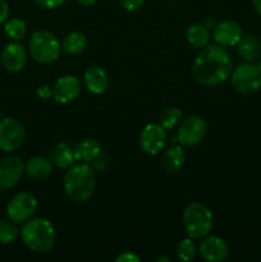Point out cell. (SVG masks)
Returning <instances> with one entry per match:
<instances>
[{"label":"cell","instance_id":"obj_1","mask_svg":"<svg viewBox=\"0 0 261 262\" xmlns=\"http://www.w3.org/2000/svg\"><path fill=\"white\" fill-rule=\"evenodd\" d=\"M233 71L230 54L220 45H207L201 49L192 67V74L204 86H216L229 78Z\"/></svg>","mask_w":261,"mask_h":262},{"label":"cell","instance_id":"obj_2","mask_svg":"<svg viewBox=\"0 0 261 262\" xmlns=\"http://www.w3.org/2000/svg\"><path fill=\"white\" fill-rule=\"evenodd\" d=\"M23 243L36 253H48L55 245L56 234L54 225L45 217H31L23 223L19 232Z\"/></svg>","mask_w":261,"mask_h":262},{"label":"cell","instance_id":"obj_3","mask_svg":"<svg viewBox=\"0 0 261 262\" xmlns=\"http://www.w3.org/2000/svg\"><path fill=\"white\" fill-rule=\"evenodd\" d=\"M66 194L74 202H86L96 189V177L86 163L78 164L67 171L63 179Z\"/></svg>","mask_w":261,"mask_h":262},{"label":"cell","instance_id":"obj_4","mask_svg":"<svg viewBox=\"0 0 261 262\" xmlns=\"http://www.w3.org/2000/svg\"><path fill=\"white\" fill-rule=\"evenodd\" d=\"M214 216L209 207L200 202L187 205L183 211V228L192 239H202L211 232Z\"/></svg>","mask_w":261,"mask_h":262},{"label":"cell","instance_id":"obj_5","mask_svg":"<svg viewBox=\"0 0 261 262\" xmlns=\"http://www.w3.org/2000/svg\"><path fill=\"white\" fill-rule=\"evenodd\" d=\"M30 54L41 64H50L59 58L61 46L55 36L46 30L36 31L28 43Z\"/></svg>","mask_w":261,"mask_h":262},{"label":"cell","instance_id":"obj_6","mask_svg":"<svg viewBox=\"0 0 261 262\" xmlns=\"http://www.w3.org/2000/svg\"><path fill=\"white\" fill-rule=\"evenodd\" d=\"M233 89L243 95H251L261 89V69L252 61L240 64L230 73Z\"/></svg>","mask_w":261,"mask_h":262},{"label":"cell","instance_id":"obj_7","mask_svg":"<svg viewBox=\"0 0 261 262\" xmlns=\"http://www.w3.org/2000/svg\"><path fill=\"white\" fill-rule=\"evenodd\" d=\"M37 209V200L30 192H19L7 205V216L15 224H23L33 216Z\"/></svg>","mask_w":261,"mask_h":262},{"label":"cell","instance_id":"obj_8","mask_svg":"<svg viewBox=\"0 0 261 262\" xmlns=\"http://www.w3.org/2000/svg\"><path fill=\"white\" fill-rule=\"evenodd\" d=\"M25 127L15 118L0 119V150L13 152L22 146L25 141Z\"/></svg>","mask_w":261,"mask_h":262},{"label":"cell","instance_id":"obj_9","mask_svg":"<svg viewBox=\"0 0 261 262\" xmlns=\"http://www.w3.org/2000/svg\"><path fill=\"white\" fill-rule=\"evenodd\" d=\"M207 124L204 118L192 115L183 120L178 129V141L183 146H196L204 140Z\"/></svg>","mask_w":261,"mask_h":262},{"label":"cell","instance_id":"obj_10","mask_svg":"<svg viewBox=\"0 0 261 262\" xmlns=\"http://www.w3.org/2000/svg\"><path fill=\"white\" fill-rule=\"evenodd\" d=\"M166 143L165 128L159 123H150L142 129L140 136V146L143 152L158 155Z\"/></svg>","mask_w":261,"mask_h":262},{"label":"cell","instance_id":"obj_11","mask_svg":"<svg viewBox=\"0 0 261 262\" xmlns=\"http://www.w3.org/2000/svg\"><path fill=\"white\" fill-rule=\"evenodd\" d=\"M25 173V163L18 156H8L0 160V191L13 188Z\"/></svg>","mask_w":261,"mask_h":262},{"label":"cell","instance_id":"obj_12","mask_svg":"<svg viewBox=\"0 0 261 262\" xmlns=\"http://www.w3.org/2000/svg\"><path fill=\"white\" fill-rule=\"evenodd\" d=\"M27 63V50L18 41L8 43L2 51V64L8 72L18 73Z\"/></svg>","mask_w":261,"mask_h":262},{"label":"cell","instance_id":"obj_13","mask_svg":"<svg viewBox=\"0 0 261 262\" xmlns=\"http://www.w3.org/2000/svg\"><path fill=\"white\" fill-rule=\"evenodd\" d=\"M81 94V83L79 79L74 76H63L56 79L51 95L54 100L60 104H67V102L73 101Z\"/></svg>","mask_w":261,"mask_h":262},{"label":"cell","instance_id":"obj_14","mask_svg":"<svg viewBox=\"0 0 261 262\" xmlns=\"http://www.w3.org/2000/svg\"><path fill=\"white\" fill-rule=\"evenodd\" d=\"M200 255L209 262L224 261L229 256V246L227 241L220 237H207L200 245Z\"/></svg>","mask_w":261,"mask_h":262},{"label":"cell","instance_id":"obj_15","mask_svg":"<svg viewBox=\"0 0 261 262\" xmlns=\"http://www.w3.org/2000/svg\"><path fill=\"white\" fill-rule=\"evenodd\" d=\"M214 35L215 41L217 42V45L224 46H234L240 42L241 37L243 36L242 28L238 25L235 20H223V22L217 23L214 27Z\"/></svg>","mask_w":261,"mask_h":262},{"label":"cell","instance_id":"obj_16","mask_svg":"<svg viewBox=\"0 0 261 262\" xmlns=\"http://www.w3.org/2000/svg\"><path fill=\"white\" fill-rule=\"evenodd\" d=\"M84 84L92 94H104L109 87V77H107L106 72L100 67H89L84 72Z\"/></svg>","mask_w":261,"mask_h":262},{"label":"cell","instance_id":"obj_17","mask_svg":"<svg viewBox=\"0 0 261 262\" xmlns=\"http://www.w3.org/2000/svg\"><path fill=\"white\" fill-rule=\"evenodd\" d=\"M238 45V55L246 61H255L261 56V42L255 35H243Z\"/></svg>","mask_w":261,"mask_h":262},{"label":"cell","instance_id":"obj_18","mask_svg":"<svg viewBox=\"0 0 261 262\" xmlns=\"http://www.w3.org/2000/svg\"><path fill=\"white\" fill-rule=\"evenodd\" d=\"M25 173L35 181H44L51 173V163L44 156H33L25 164Z\"/></svg>","mask_w":261,"mask_h":262},{"label":"cell","instance_id":"obj_19","mask_svg":"<svg viewBox=\"0 0 261 262\" xmlns=\"http://www.w3.org/2000/svg\"><path fill=\"white\" fill-rule=\"evenodd\" d=\"M74 160L91 163L101 154V146L94 138H84L73 148Z\"/></svg>","mask_w":261,"mask_h":262},{"label":"cell","instance_id":"obj_20","mask_svg":"<svg viewBox=\"0 0 261 262\" xmlns=\"http://www.w3.org/2000/svg\"><path fill=\"white\" fill-rule=\"evenodd\" d=\"M49 160H50V163L53 164V165H55L56 168H69L74 161L73 148L66 142L56 143V145L51 148L50 154H49Z\"/></svg>","mask_w":261,"mask_h":262},{"label":"cell","instance_id":"obj_21","mask_svg":"<svg viewBox=\"0 0 261 262\" xmlns=\"http://www.w3.org/2000/svg\"><path fill=\"white\" fill-rule=\"evenodd\" d=\"M186 160V155L181 146H173L164 152L161 165L168 173H177L182 169Z\"/></svg>","mask_w":261,"mask_h":262},{"label":"cell","instance_id":"obj_22","mask_svg":"<svg viewBox=\"0 0 261 262\" xmlns=\"http://www.w3.org/2000/svg\"><path fill=\"white\" fill-rule=\"evenodd\" d=\"M87 37L82 32L73 31L64 37L61 49L67 54H79L86 49Z\"/></svg>","mask_w":261,"mask_h":262},{"label":"cell","instance_id":"obj_23","mask_svg":"<svg viewBox=\"0 0 261 262\" xmlns=\"http://www.w3.org/2000/svg\"><path fill=\"white\" fill-rule=\"evenodd\" d=\"M187 40L189 45L196 49H204L205 46L209 45L210 35L206 27L202 25H192L187 30Z\"/></svg>","mask_w":261,"mask_h":262},{"label":"cell","instance_id":"obj_24","mask_svg":"<svg viewBox=\"0 0 261 262\" xmlns=\"http://www.w3.org/2000/svg\"><path fill=\"white\" fill-rule=\"evenodd\" d=\"M4 31L10 40L20 41L26 36L27 26H26L25 20L20 19V18H12L5 23Z\"/></svg>","mask_w":261,"mask_h":262},{"label":"cell","instance_id":"obj_25","mask_svg":"<svg viewBox=\"0 0 261 262\" xmlns=\"http://www.w3.org/2000/svg\"><path fill=\"white\" fill-rule=\"evenodd\" d=\"M19 230L10 219L0 220V245H9L18 238Z\"/></svg>","mask_w":261,"mask_h":262},{"label":"cell","instance_id":"obj_26","mask_svg":"<svg viewBox=\"0 0 261 262\" xmlns=\"http://www.w3.org/2000/svg\"><path fill=\"white\" fill-rule=\"evenodd\" d=\"M182 119V112L178 107H166L160 115V124L165 129H173Z\"/></svg>","mask_w":261,"mask_h":262},{"label":"cell","instance_id":"obj_27","mask_svg":"<svg viewBox=\"0 0 261 262\" xmlns=\"http://www.w3.org/2000/svg\"><path fill=\"white\" fill-rule=\"evenodd\" d=\"M177 256L181 261H191L196 256V246H194L192 238H184V239L179 241L177 245Z\"/></svg>","mask_w":261,"mask_h":262},{"label":"cell","instance_id":"obj_28","mask_svg":"<svg viewBox=\"0 0 261 262\" xmlns=\"http://www.w3.org/2000/svg\"><path fill=\"white\" fill-rule=\"evenodd\" d=\"M145 2L146 0H119L123 9L128 10V12H135V10H138L143 4H145Z\"/></svg>","mask_w":261,"mask_h":262},{"label":"cell","instance_id":"obj_29","mask_svg":"<svg viewBox=\"0 0 261 262\" xmlns=\"http://www.w3.org/2000/svg\"><path fill=\"white\" fill-rule=\"evenodd\" d=\"M36 3L45 9H55V8L63 5L66 0H36Z\"/></svg>","mask_w":261,"mask_h":262},{"label":"cell","instance_id":"obj_30","mask_svg":"<svg viewBox=\"0 0 261 262\" xmlns=\"http://www.w3.org/2000/svg\"><path fill=\"white\" fill-rule=\"evenodd\" d=\"M115 262H141V257L133 252H123L115 258Z\"/></svg>","mask_w":261,"mask_h":262},{"label":"cell","instance_id":"obj_31","mask_svg":"<svg viewBox=\"0 0 261 262\" xmlns=\"http://www.w3.org/2000/svg\"><path fill=\"white\" fill-rule=\"evenodd\" d=\"M9 17V5L5 0H0V25L7 22Z\"/></svg>","mask_w":261,"mask_h":262},{"label":"cell","instance_id":"obj_32","mask_svg":"<svg viewBox=\"0 0 261 262\" xmlns=\"http://www.w3.org/2000/svg\"><path fill=\"white\" fill-rule=\"evenodd\" d=\"M37 95L41 97V99H48V97L51 95V91L48 86H42L37 90Z\"/></svg>","mask_w":261,"mask_h":262},{"label":"cell","instance_id":"obj_33","mask_svg":"<svg viewBox=\"0 0 261 262\" xmlns=\"http://www.w3.org/2000/svg\"><path fill=\"white\" fill-rule=\"evenodd\" d=\"M252 4L255 12L261 17V0H252Z\"/></svg>","mask_w":261,"mask_h":262},{"label":"cell","instance_id":"obj_34","mask_svg":"<svg viewBox=\"0 0 261 262\" xmlns=\"http://www.w3.org/2000/svg\"><path fill=\"white\" fill-rule=\"evenodd\" d=\"M77 2H78L79 4L84 5V7H90V5L95 4V3H96L97 0H77Z\"/></svg>","mask_w":261,"mask_h":262},{"label":"cell","instance_id":"obj_35","mask_svg":"<svg viewBox=\"0 0 261 262\" xmlns=\"http://www.w3.org/2000/svg\"><path fill=\"white\" fill-rule=\"evenodd\" d=\"M158 261L160 262V261H165V262H170V258L169 257H159L158 258Z\"/></svg>","mask_w":261,"mask_h":262},{"label":"cell","instance_id":"obj_36","mask_svg":"<svg viewBox=\"0 0 261 262\" xmlns=\"http://www.w3.org/2000/svg\"><path fill=\"white\" fill-rule=\"evenodd\" d=\"M258 68L261 69V59H260V63H258Z\"/></svg>","mask_w":261,"mask_h":262},{"label":"cell","instance_id":"obj_37","mask_svg":"<svg viewBox=\"0 0 261 262\" xmlns=\"http://www.w3.org/2000/svg\"><path fill=\"white\" fill-rule=\"evenodd\" d=\"M0 117H2V110H0Z\"/></svg>","mask_w":261,"mask_h":262}]
</instances>
